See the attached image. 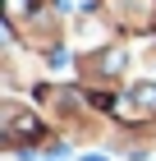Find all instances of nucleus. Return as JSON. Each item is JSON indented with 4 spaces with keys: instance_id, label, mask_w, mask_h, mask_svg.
I'll return each mask as SVG.
<instances>
[{
    "instance_id": "obj_1",
    "label": "nucleus",
    "mask_w": 156,
    "mask_h": 161,
    "mask_svg": "<svg viewBox=\"0 0 156 161\" xmlns=\"http://www.w3.org/2000/svg\"><path fill=\"white\" fill-rule=\"evenodd\" d=\"M37 138H41L37 111H28V106H5V143H9V152H23V143H37Z\"/></svg>"
}]
</instances>
